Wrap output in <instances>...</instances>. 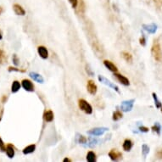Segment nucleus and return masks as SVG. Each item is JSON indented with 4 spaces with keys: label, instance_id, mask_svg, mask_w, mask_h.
<instances>
[{
    "label": "nucleus",
    "instance_id": "bb28decb",
    "mask_svg": "<svg viewBox=\"0 0 162 162\" xmlns=\"http://www.w3.org/2000/svg\"><path fill=\"white\" fill-rule=\"evenodd\" d=\"M142 153L144 157L147 156V155L149 153V147L147 144H143L142 145Z\"/></svg>",
    "mask_w": 162,
    "mask_h": 162
},
{
    "label": "nucleus",
    "instance_id": "9b49d317",
    "mask_svg": "<svg viewBox=\"0 0 162 162\" xmlns=\"http://www.w3.org/2000/svg\"><path fill=\"white\" fill-rule=\"evenodd\" d=\"M143 28L146 32H148V33H150V34H155V33H156V31H157V26H156L155 23L149 24V25L143 24Z\"/></svg>",
    "mask_w": 162,
    "mask_h": 162
},
{
    "label": "nucleus",
    "instance_id": "a878e982",
    "mask_svg": "<svg viewBox=\"0 0 162 162\" xmlns=\"http://www.w3.org/2000/svg\"><path fill=\"white\" fill-rule=\"evenodd\" d=\"M98 143V140L96 138H89V142L88 143V147H90V148H94V146L97 145V143Z\"/></svg>",
    "mask_w": 162,
    "mask_h": 162
},
{
    "label": "nucleus",
    "instance_id": "e433bc0d",
    "mask_svg": "<svg viewBox=\"0 0 162 162\" xmlns=\"http://www.w3.org/2000/svg\"><path fill=\"white\" fill-rule=\"evenodd\" d=\"M155 3L157 4V6L159 8L162 9V0H155Z\"/></svg>",
    "mask_w": 162,
    "mask_h": 162
},
{
    "label": "nucleus",
    "instance_id": "ddd939ff",
    "mask_svg": "<svg viewBox=\"0 0 162 162\" xmlns=\"http://www.w3.org/2000/svg\"><path fill=\"white\" fill-rule=\"evenodd\" d=\"M29 76L33 79V81H35V82H38V83H43L44 82V79H43V77L40 75V74H38V73H37V72H30L29 73Z\"/></svg>",
    "mask_w": 162,
    "mask_h": 162
},
{
    "label": "nucleus",
    "instance_id": "cd10ccee",
    "mask_svg": "<svg viewBox=\"0 0 162 162\" xmlns=\"http://www.w3.org/2000/svg\"><path fill=\"white\" fill-rule=\"evenodd\" d=\"M151 129L153 130L155 132H156L158 135H160L161 134V125L158 123V122H156L153 127H152V128Z\"/></svg>",
    "mask_w": 162,
    "mask_h": 162
},
{
    "label": "nucleus",
    "instance_id": "c756f323",
    "mask_svg": "<svg viewBox=\"0 0 162 162\" xmlns=\"http://www.w3.org/2000/svg\"><path fill=\"white\" fill-rule=\"evenodd\" d=\"M12 60H13V63L15 64V65H16V66H18V65H20V60H19V58H18V56L15 54H13V57H12Z\"/></svg>",
    "mask_w": 162,
    "mask_h": 162
},
{
    "label": "nucleus",
    "instance_id": "ea45409f",
    "mask_svg": "<svg viewBox=\"0 0 162 162\" xmlns=\"http://www.w3.org/2000/svg\"><path fill=\"white\" fill-rule=\"evenodd\" d=\"M3 12V8L2 6H0V15Z\"/></svg>",
    "mask_w": 162,
    "mask_h": 162
},
{
    "label": "nucleus",
    "instance_id": "c9c22d12",
    "mask_svg": "<svg viewBox=\"0 0 162 162\" xmlns=\"http://www.w3.org/2000/svg\"><path fill=\"white\" fill-rule=\"evenodd\" d=\"M156 156L159 158V159H162V149H160L156 151Z\"/></svg>",
    "mask_w": 162,
    "mask_h": 162
},
{
    "label": "nucleus",
    "instance_id": "a19ab883",
    "mask_svg": "<svg viewBox=\"0 0 162 162\" xmlns=\"http://www.w3.org/2000/svg\"><path fill=\"white\" fill-rule=\"evenodd\" d=\"M2 38H3V36H2V34L0 33V40H2Z\"/></svg>",
    "mask_w": 162,
    "mask_h": 162
},
{
    "label": "nucleus",
    "instance_id": "b1692460",
    "mask_svg": "<svg viewBox=\"0 0 162 162\" xmlns=\"http://www.w3.org/2000/svg\"><path fill=\"white\" fill-rule=\"evenodd\" d=\"M7 62V56L3 50L0 49V65H3Z\"/></svg>",
    "mask_w": 162,
    "mask_h": 162
},
{
    "label": "nucleus",
    "instance_id": "473e14b6",
    "mask_svg": "<svg viewBox=\"0 0 162 162\" xmlns=\"http://www.w3.org/2000/svg\"><path fill=\"white\" fill-rule=\"evenodd\" d=\"M69 2L71 4V7L73 9H76V7L78 5V0H69Z\"/></svg>",
    "mask_w": 162,
    "mask_h": 162
},
{
    "label": "nucleus",
    "instance_id": "2eb2a0df",
    "mask_svg": "<svg viewBox=\"0 0 162 162\" xmlns=\"http://www.w3.org/2000/svg\"><path fill=\"white\" fill-rule=\"evenodd\" d=\"M5 152H6V155H7V156H8V157H9V159H12V158H14V156H15V148H14V146H13L12 144H10V143L7 144Z\"/></svg>",
    "mask_w": 162,
    "mask_h": 162
},
{
    "label": "nucleus",
    "instance_id": "6ab92c4d",
    "mask_svg": "<svg viewBox=\"0 0 162 162\" xmlns=\"http://www.w3.org/2000/svg\"><path fill=\"white\" fill-rule=\"evenodd\" d=\"M21 84L20 83V82L18 81H14L12 85H11V92L13 94H15L17 93L20 89H21Z\"/></svg>",
    "mask_w": 162,
    "mask_h": 162
},
{
    "label": "nucleus",
    "instance_id": "20e7f679",
    "mask_svg": "<svg viewBox=\"0 0 162 162\" xmlns=\"http://www.w3.org/2000/svg\"><path fill=\"white\" fill-rule=\"evenodd\" d=\"M134 103H135V99H128V100H125L123 102H122L121 104V110L123 112H129L132 110L133 108V105H134Z\"/></svg>",
    "mask_w": 162,
    "mask_h": 162
},
{
    "label": "nucleus",
    "instance_id": "4c0bfd02",
    "mask_svg": "<svg viewBox=\"0 0 162 162\" xmlns=\"http://www.w3.org/2000/svg\"><path fill=\"white\" fill-rule=\"evenodd\" d=\"M1 100H2V103L4 104V103L6 102V100H7V96H6V95H3V96L2 97V99H1Z\"/></svg>",
    "mask_w": 162,
    "mask_h": 162
},
{
    "label": "nucleus",
    "instance_id": "1a4fd4ad",
    "mask_svg": "<svg viewBox=\"0 0 162 162\" xmlns=\"http://www.w3.org/2000/svg\"><path fill=\"white\" fill-rule=\"evenodd\" d=\"M114 76H115V77L119 81V82H120L121 84H122V85H124V86H129L130 85L129 80H128L126 76H124L123 75H122V74H120V73H117V72H115V73H114Z\"/></svg>",
    "mask_w": 162,
    "mask_h": 162
},
{
    "label": "nucleus",
    "instance_id": "f3484780",
    "mask_svg": "<svg viewBox=\"0 0 162 162\" xmlns=\"http://www.w3.org/2000/svg\"><path fill=\"white\" fill-rule=\"evenodd\" d=\"M132 146H133V143L131 142V140H130L128 138L125 139L124 142H123V144H122V148L125 151H130L131 149H132Z\"/></svg>",
    "mask_w": 162,
    "mask_h": 162
},
{
    "label": "nucleus",
    "instance_id": "4be33fe9",
    "mask_svg": "<svg viewBox=\"0 0 162 162\" xmlns=\"http://www.w3.org/2000/svg\"><path fill=\"white\" fill-rule=\"evenodd\" d=\"M123 117V115L121 111L119 110H116L115 112H113V115H112V119L114 122H117L119 120H121L122 118Z\"/></svg>",
    "mask_w": 162,
    "mask_h": 162
},
{
    "label": "nucleus",
    "instance_id": "39448f33",
    "mask_svg": "<svg viewBox=\"0 0 162 162\" xmlns=\"http://www.w3.org/2000/svg\"><path fill=\"white\" fill-rule=\"evenodd\" d=\"M108 130H109L108 127H95V128L89 130L88 131V134L91 136H94V137H98V136L103 135L104 132L108 131Z\"/></svg>",
    "mask_w": 162,
    "mask_h": 162
},
{
    "label": "nucleus",
    "instance_id": "aec40b11",
    "mask_svg": "<svg viewBox=\"0 0 162 162\" xmlns=\"http://www.w3.org/2000/svg\"><path fill=\"white\" fill-rule=\"evenodd\" d=\"M122 58H123L127 63H129V64H131V63H132L133 58H132V55H131L130 53L127 52V51H123V52H122Z\"/></svg>",
    "mask_w": 162,
    "mask_h": 162
},
{
    "label": "nucleus",
    "instance_id": "f704fd0d",
    "mask_svg": "<svg viewBox=\"0 0 162 162\" xmlns=\"http://www.w3.org/2000/svg\"><path fill=\"white\" fill-rule=\"evenodd\" d=\"M139 131H142V132H148L149 131V129L148 127H146L142 126V127H139Z\"/></svg>",
    "mask_w": 162,
    "mask_h": 162
},
{
    "label": "nucleus",
    "instance_id": "58836bf2",
    "mask_svg": "<svg viewBox=\"0 0 162 162\" xmlns=\"http://www.w3.org/2000/svg\"><path fill=\"white\" fill-rule=\"evenodd\" d=\"M63 162H71V160L69 159V158H65V159L63 160Z\"/></svg>",
    "mask_w": 162,
    "mask_h": 162
},
{
    "label": "nucleus",
    "instance_id": "f8f14e48",
    "mask_svg": "<svg viewBox=\"0 0 162 162\" xmlns=\"http://www.w3.org/2000/svg\"><path fill=\"white\" fill-rule=\"evenodd\" d=\"M13 9H14V12L15 13V15H17L24 16L26 15V10L22 8L21 5H20L18 3H15L13 5Z\"/></svg>",
    "mask_w": 162,
    "mask_h": 162
},
{
    "label": "nucleus",
    "instance_id": "412c9836",
    "mask_svg": "<svg viewBox=\"0 0 162 162\" xmlns=\"http://www.w3.org/2000/svg\"><path fill=\"white\" fill-rule=\"evenodd\" d=\"M86 160H87V161L88 162H96V161H97V157H96L95 153L93 152V151H89V152L87 154Z\"/></svg>",
    "mask_w": 162,
    "mask_h": 162
},
{
    "label": "nucleus",
    "instance_id": "dca6fc26",
    "mask_svg": "<svg viewBox=\"0 0 162 162\" xmlns=\"http://www.w3.org/2000/svg\"><path fill=\"white\" fill-rule=\"evenodd\" d=\"M54 112L52 110H46L43 114V119L46 122H51L54 120Z\"/></svg>",
    "mask_w": 162,
    "mask_h": 162
},
{
    "label": "nucleus",
    "instance_id": "7ed1b4c3",
    "mask_svg": "<svg viewBox=\"0 0 162 162\" xmlns=\"http://www.w3.org/2000/svg\"><path fill=\"white\" fill-rule=\"evenodd\" d=\"M98 81H99L101 83H103V84H104V85L110 87V88H112L113 90H115L116 92H117L118 94H120V90H119L118 86H116L115 83L111 82L110 80H108V79H107L106 77H104V76H101V75L98 76Z\"/></svg>",
    "mask_w": 162,
    "mask_h": 162
},
{
    "label": "nucleus",
    "instance_id": "9d476101",
    "mask_svg": "<svg viewBox=\"0 0 162 162\" xmlns=\"http://www.w3.org/2000/svg\"><path fill=\"white\" fill-rule=\"evenodd\" d=\"M37 53L42 60H47L48 58V51L44 46H38Z\"/></svg>",
    "mask_w": 162,
    "mask_h": 162
},
{
    "label": "nucleus",
    "instance_id": "a211bd4d",
    "mask_svg": "<svg viewBox=\"0 0 162 162\" xmlns=\"http://www.w3.org/2000/svg\"><path fill=\"white\" fill-rule=\"evenodd\" d=\"M35 150H36V145L35 144H31V145H28L26 148H24L23 150H22V153L24 155H29V154L33 153Z\"/></svg>",
    "mask_w": 162,
    "mask_h": 162
},
{
    "label": "nucleus",
    "instance_id": "7c9ffc66",
    "mask_svg": "<svg viewBox=\"0 0 162 162\" xmlns=\"http://www.w3.org/2000/svg\"><path fill=\"white\" fill-rule=\"evenodd\" d=\"M6 150V146L3 143V141L2 140V138L0 137V151L1 152H5Z\"/></svg>",
    "mask_w": 162,
    "mask_h": 162
},
{
    "label": "nucleus",
    "instance_id": "2f4dec72",
    "mask_svg": "<svg viewBox=\"0 0 162 162\" xmlns=\"http://www.w3.org/2000/svg\"><path fill=\"white\" fill-rule=\"evenodd\" d=\"M86 72L88 73V75L91 76H94V73L93 71V70L88 66V65H86Z\"/></svg>",
    "mask_w": 162,
    "mask_h": 162
},
{
    "label": "nucleus",
    "instance_id": "5701e85b",
    "mask_svg": "<svg viewBox=\"0 0 162 162\" xmlns=\"http://www.w3.org/2000/svg\"><path fill=\"white\" fill-rule=\"evenodd\" d=\"M76 142L78 143H81V144H85V143H87V142H88V139H87V137H84L83 135H81V134H76Z\"/></svg>",
    "mask_w": 162,
    "mask_h": 162
},
{
    "label": "nucleus",
    "instance_id": "f257e3e1",
    "mask_svg": "<svg viewBox=\"0 0 162 162\" xmlns=\"http://www.w3.org/2000/svg\"><path fill=\"white\" fill-rule=\"evenodd\" d=\"M151 54L156 61H158V62L162 61L161 48V45H160V43L157 40L155 41L154 43H153V46L151 48Z\"/></svg>",
    "mask_w": 162,
    "mask_h": 162
},
{
    "label": "nucleus",
    "instance_id": "72a5a7b5",
    "mask_svg": "<svg viewBox=\"0 0 162 162\" xmlns=\"http://www.w3.org/2000/svg\"><path fill=\"white\" fill-rule=\"evenodd\" d=\"M139 43H140L142 46H145V45H146V38H145V37L143 36V34L142 35V37H141L140 39H139Z\"/></svg>",
    "mask_w": 162,
    "mask_h": 162
},
{
    "label": "nucleus",
    "instance_id": "f03ea898",
    "mask_svg": "<svg viewBox=\"0 0 162 162\" xmlns=\"http://www.w3.org/2000/svg\"><path fill=\"white\" fill-rule=\"evenodd\" d=\"M78 106H79L80 110H82L87 115H91L93 113V107H92V105L88 101H86L83 98H80L78 100Z\"/></svg>",
    "mask_w": 162,
    "mask_h": 162
},
{
    "label": "nucleus",
    "instance_id": "393cba45",
    "mask_svg": "<svg viewBox=\"0 0 162 162\" xmlns=\"http://www.w3.org/2000/svg\"><path fill=\"white\" fill-rule=\"evenodd\" d=\"M152 96H153V98H154V100H155V104L156 108L160 109V108L162 106V103L159 100V98H158V97H157V95H156L155 93H153V94H152Z\"/></svg>",
    "mask_w": 162,
    "mask_h": 162
},
{
    "label": "nucleus",
    "instance_id": "423d86ee",
    "mask_svg": "<svg viewBox=\"0 0 162 162\" xmlns=\"http://www.w3.org/2000/svg\"><path fill=\"white\" fill-rule=\"evenodd\" d=\"M87 90L91 95H95L97 94L98 88L97 85L94 83V81L93 80H88L87 83Z\"/></svg>",
    "mask_w": 162,
    "mask_h": 162
},
{
    "label": "nucleus",
    "instance_id": "79ce46f5",
    "mask_svg": "<svg viewBox=\"0 0 162 162\" xmlns=\"http://www.w3.org/2000/svg\"><path fill=\"white\" fill-rule=\"evenodd\" d=\"M161 112H162V106H161Z\"/></svg>",
    "mask_w": 162,
    "mask_h": 162
},
{
    "label": "nucleus",
    "instance_id": "c85d7f7f",
    "mask_svg": "<svg viewBox=\"0 0 162 162\" xmlns=\"http://www.w3.org/2000/svg\"><path fill=\"white\" fill-rule=\"evenodd\" d=\"M8 71H9V72L17 71V72H22V73H24V72H26V70H24V69H19V68H17V67L9 66V68H8Z\"/></svg>",
    "mask_w": 162,
    "mask_h": 162
},
{
    "label": "nucleus",
    "instance_id": "6e6552de",
    "mask_svg": "<svg viewBox=\"0 0 162 162\" xmlns=\"http://www.w3.org/2000/svg\"><path fill=\"white\" fill-rule=\"evenodd\" d=\"M109 157L111 161H118L122 158V154L117 149H111L109 152Z\"/></svg>",
    "mask_w": 162,
    "mask_h": 162
},
{
    "label": "nucleus",
    "instance_id": "4468645a",
    "mask_svg": "<svg viewBox=\"0 0 162 162\" xmlns=\"http://www.w3.org/2000/svg\"><path fill=\"white\" fill-rule=\"evenodd\" d=\"M104 66H105L109 70H110V71H112V72H114V73L118 71V68H117V66L115 65V64H113L111 61L108 60H104Z\"/></svg>",
    "mask_w": 162,
    "mask_h": 162
},
{
    "label": "nucleus",
    "instance_id": "0eeeda50",
    "mask_svg": "<svg viewBox=\"0 0 162 162\" xmlns=\"http://www.w3.org/2000/svg\"><path fill=\"white\" fill-rule=\"evenodd\" d=\"M21 86L27 92H34L35 90L33 83L28 79H23L21 82Z\"/></svg>",
    "mask_w": 162,
    "mask_h": 162
}]
</instances>
